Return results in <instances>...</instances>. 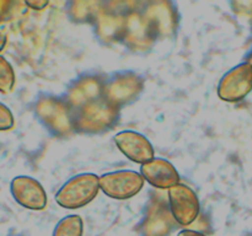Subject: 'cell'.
Instances as JSON below:
<instances>
[{
	"instance_id": "cell-6",
	"label": "cell",
	"mask_w": 252,
	"mask_h": 236,
	"mask_svg": "<svg viewBox=\"0 0 252 236\" xmlns=\"http://www.w3.org/2000/svg\"><path fill=\"white\" fill-rule=\"evenodd\" d=\"M116 147L130 161L147 164L155 157L154 148L147 137L134 130H122L113 137Z\"/></svg>"
},
{
	"instance_id": "cell-13",
	"label": "cell",
	"mask_w": 252,
	"mask_h": 236,
	"mask_svg": "<svg viewBox=\"0 0 252 236\" xmlns=\"http://www.w3.org/2000/svg\"><path fill=\"white\" fill-rule=\"evenodd\" d=\"M177 236H206V235L202 233H199V231L189 230V229H184V230H181L179 234H177Z\"/></svg>"
},
{
	"instance_id": "cell-12",
	"label": "cell",
	"mask_w": 252,
	"mask_h": 236,
	"mask_svg": "<svg viewBox=\"0 0 252 236\" xmlns=\"http://www.w3.org/2000/svg\"><path fill=\"white\" fill-rule=\"evenodd\" d=\"M26 5L33 10H43L48 5V1H26Z\"/></svg>"
},
{
	"instance_id": "cell-14",
	"label": "cell",
	"mask_w": 252,
	"mask_h": 236,
	"mask_svg": "<svg viewBox=\"0 0 252 236\" xmlns=\"http://www.w3.org/2000/svg\"><path fill=\"white\" fill-rule=\"evenodd\" d=\"M5 46H6V36L0 31V52L4 49Z\"/></svg>"
},
{
	"instance_id": "cell-1",
	"label": "cell",
	"mask_w": 252,
	"mask_h": 236,
	"mask_svg": "<svg viewBox=\"0 0 252 236\" xmlns=\"http://www.w3.org/2000/svg\"><path fill=\"white\" fill-rule=\"evenodd\" d=\"M100 192V176L84 172L69 178L56 193V202L64 209H79L90 204Z\"/></svg>"
},
{
	"instance_id": "cell-11",
	"label": "cell",
	"mask_w": 252,
	"mask_h": 236,
	"mask_svg": "<svg viewBox=\"0 0 252 236\" xmlns=\"http://www.w3.org/2000/svg\"><path fill=\"white\" fill-rule=\"evenodd\" d=\"M12 5V2L9 1H0V22L5 21V19L9 15L10 6Z\"/></svg>"
},
{
	"instance_id": "cell-3",
	"label": "cell",
	"mask_w": 252,
	"mask_h": 236,
	"mask_svg": "<svg viewBox=\"0 0 252 236\" xmlns=\"http://www.w3.org/2000/svg\"><path fill=\"white\" fill-rule=\"evenodd\" d=\"M252 90V64L240 63L228 71L218 85V95L223 101L238 102Z\"/></svg>"
},
{
	"instance_id": "cell-4",
	"label": "cell",
	"mask_w": 252,
	"mask_h": 236,
	"mask_svg": "<svg viewBox=\"0 0 252 236\" xmlns=\"http://www.w3.org/2000/svg\"><path fill=\"white\" fill-rule=\"evenodd\" d=\"M169 206L172 218L181 226L191 225L199 214L198 197L186 184L179 183L169 189Z\"/></svg>"
},
{
	"instance_id": "cell-5",
	"label": "cell",
	"mask_w": 252,
	"mask_h": 236,
	"mask_svg": "<svg viewBox=\"0 0 252 236\" xmlns=\"http://www.w3.org/2000/svg\"><path fill=\"white\" fill-rule=\"evenodd\" d=\"M10 193L17 204L30 210H43L47 206L46 191L33 177H14L10 183Z\"/></svg>"
},
{
	"instance_id": "cell-7",
	"label": "cell",
	"mask_w": 252,
	"mask_h": 236,
	"mask_svg": "<svg viewBox=\"0 0 252 236\" xmlns=\"http://www.w3.org/2000/svg\"><path fill=\"white\" fill-rule=\"evenodd\" d=\"M140 175L144 181L160 189H170L180 183V175L176 167L167 160L154 157L152 161L140 166Z\"/></svg>"
},
{
	"instance_id": "cell-10",
	"label": "cell",
	"mask_w": 252,
	"mask_h": 236,
	"mask_svg": "<svg viewBox=\"0 0 252 236\" xmlns=\"http://www.w3.org/2000/svg\"><path fill=\"white\" fill-rule=\"evenodd\" d=\"M15 120L11 111L9 110L6 105L0 102V132L9 130L14 128Z\"/></svg>"
},
{
	"instance_id": "cell-2",
	"label": "cell",
	"mask_w": 252,
	"mask_h": 236,
	"mask_svg": "<svg viewBox=\"0 0 252 236\" xmlns=\"http://www.w3.org/2000/svg\"><path fill=\"white\" fill-rule=\"evenodd\" d=\"M140 172L133 170H117L100 176V189L107 197L125 201L137 196L144 187Z\"/></svg>"
},
{
	"instance_id": "cell-9",
	"label": "cell",
	"mask_w": 252,
	"mask_h": 236,
	"mask_svg": "<svg viewBox=\"0 0 252 236\" xmlns=\"http://www.w3.org/2000/svg\"><path fill=\"white\" fill-rule=\"evenodd\" d=\"M15 86V71L11 64L0 56V92H11Z\"/></svg>"
},
{
	"instance_id": "cell-8",
	"label": "cell",
	"mask_w": 252,
	"mask_h": 236,
	"mask_svg": "<svg viewBox=\"0 0 252 236\" xmlns=\"http://www.w3.org/2000/svg\"><path fill=\"white\" fill-rule=\"evenodd\" d=\"M84 221L80 215L71 214L64 216L57 223L53 236H83Z\"/></svg>"
}]
</instances>
